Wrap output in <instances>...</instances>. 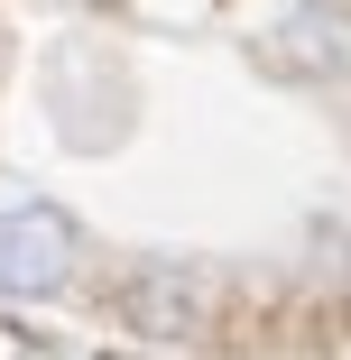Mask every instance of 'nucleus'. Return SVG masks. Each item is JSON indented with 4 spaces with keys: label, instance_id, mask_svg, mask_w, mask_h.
<instances>
[{
    "label": "nucleus",
    "instance_id": "1",
    "mask_svg": "<svg viewBox=\"0 0 351 360\" xmlns=\"http://www.w3.org/2000/svg\"><path fill=\"white\" fill-rule=\"evenodd\" d=\"M84 268V231L56 203H10L0 212V296H65Z\"/></svg>",
    "mask_w": 351,
    "mask_h": 360
},
{
    "label": "nucleus",
    "instance_id": "2",
    "mask_svg": "<svg viewBox=\"0 0 351 360\" xmlns=\"http://www.w3.org/2000/svg\"><path fill=\"white\" fill-rule=\"evenodd\" d=\"M203 314H213V286L194 268H176V259H148L120 286V323L148 333V342H185V333H203Z\"/></svg>",
    "mask_w": 351,
    "mask_h": 360
},
{
    "label": "nucleus",
    "instance_id": "3",
    "mask_svg": "<svg viewBox=\"0 0 351 360\" xmlns=\"http://www.w3.org/2000/svg\"><path fill=\"white\" fill-rule=\"evenodd\" d=\"M268 75H287V84H314V75H342V56H351V19L333 10V0H305V10L277 28L268 46Z\"/></svg>",
    "mask_w": 351,
    "mask_h": 360
}]
</instances>
